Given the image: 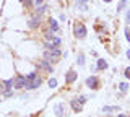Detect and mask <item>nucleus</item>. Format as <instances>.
I'll return each instance as SVG.
<instances>
[{"label":"nucleus","mask_w":130,"mask_h":117,"mask_svg":"<svg viewBox=\"0 0 130 117\" xmlns=\"http://www.w3.org/2000/svg\"><path fill=\"white\" fill-rule=\"evenodd\" d=\"M60 57V51L59 47H51V49H47L46 52H44V60H47V62H57Z\"/></svg>","instance_id":"obj_1"},{"label":"nucleus","mask_w":130,"mask_h":117,"mask_svg":"<svg viewBox=\"0 0 130 117\" xmlns=\"http://www.w3.org/2000/svg\"><path fill=\"white\" fill-rule=\"evenodd\" d=\"M41 85V78L36 73H31L26 76V90H34V88H39Z\"/></svg>","instance_id":"obj_2"},{"label":"nucleus","mask_w":130,"mask_h":117,"mask_svg":"<svg viewBox=\"0 0 130 117\" xmlns=\"http://www.w3.org/2000/svg\"><path fill=\"white\" fill-rule=\"evenodd\" d=\"M75 36L78 39H83L85 36H86V28H85V25H81V23H80V25L75 26Z\"/></svg>","instance_id":"obj_3"},{"label":"nucleus","mask_w":130,"mask_h":117,"mask_svg":"<svg viewBox=\"0 0 130 117\" xmlns=\"http://www.w3.org/2000/svg\"><path fill=\"white\" fill-rule=\"evenodd\" d=\"M13 85L16 88H23V86H26V76H16V78L13 80Z\"/></svg>","instance_id":"obj_4"},{"label":"nucleus","mask_w":130,"mask_h":117,"mask_svg":"<svg viewBox=\"0 0 130 117\" xmlns=\"http://www.w3.org/2000/svg\"><path fill=\"white\" fill-rule=\"evenodd\" d=\"M86 86L91 88V90H96L98 88V78L96 76H89V78L86 80Z\"/></svg>","instance_id":"obj_5"},{"label":"nucleus","mask_w":130,"mask_h":117,"mask_svg":"<svg viewBox=\"0 0 130 117\" xmlns=\"http://www.w3.org/2000/svg\"><path fill=\"white\" fill-rule=\"evenodd\" d=\"M75 80H76V72L70 70V72L67 73V76H65V81H67V83H73Z\"/></svg>","instance_id":"obj_6"},{"label":"nucleus","mask_w":130,"mask_h":117,"mask_svg":"<svg viewBox=\"0 0 130 117\" xmlns=\"http://www.w3.org/2000/svg\"><path fill=\"white\" fill-rule=\"evenodd\" d=\"M72 107H73V111H75V112H80L81 109H83V104H81L80 101L73 99V101H72Z\"/></svg>","instance_id":"obj_7"},{"label":"nucleus","mask_w":130,"mask_h":117,"mask_svg":"<svg viewBox=\"0 0 130 117\" xmlns=\"http://www.w3.org/2000/svg\"><path fill=\"white\" fill-rule=\"evenodd\" d=\"M39 68H44L46 72H52V67L47 63V60H41V62H39Z\"/></svg>","instance_id":"obj_8"},{"label":"nucleus","mask_w":130,"mask_h":117,"mask_svg":"<svg viewBox=\"0 0 130 117\" xmlns=\"http://www.w3.org/2000/svg\"><path fill=\"white\" fill-rule=\"evenodd\" d=\"M55 115L57 117H63V104H57L55 106Z\"/></svg>","instance_id":"obj_9"},{"label":"nucleus","mask_w":130,"mask_h":117,"mask_svg":"<svg viewBox=\"0 0 130 117\" xmlns=\"http://www.w3.org/2000/svg\"><path fill=\"white\" fill-rule=\"evenodd\" d=\"M98 68H99V70H106V68H107V62H106L104 59H99L98 60Z\"/></svg>","instance_id":"obj_10"},{"label":"nucleus","mask_w":130,"mask_h":117,"mask_svg":"<svg viewBox=\"0 0 130 117\" xmlns=\"http://www.w3.org/2000/svg\"><path fill=\"white\" fill-rule=\"evenodd\" d=\"M103 111H106V112H116V111H120V107H117V106H104Z\"/></svg>","instance_id":"obj_11"},{"label":"nucleus","mask_w":130,"mask_h":117,"mask_svg":"<svg viewBox=\"0 0 130 117\" xmlns=\"http://www.w3.org/2000/svg\"><path fill=\"white\" fill-rule=\"evenodd\" d=\"M39 21H41L39 16H32V18H31V21H29V26H31V28H36V26L39 25Z\"/></svg>","instance_id":"obj_12"},{"label":"nucleus","mask_w":130,"mask_h":117,"mask_svg":"<svg viewBox=\"0 0 130 117\" xmlns=\"http://www.w3.org/2000/svg\"><path fill=\"white\" fill-rule=\"evenodd\" d=\"M76 5H78L80 10H86V0H78V2H76Z\"/></svg>","instance_id":"obj_13"},{"label":"nucleus","mask_w":130,"mask_h":117,"mask_svg":"<svg viewBox=\"0 0 130 117\" xmlns=\"http://www.w3.org/2000/svg\"><path fill=\"white\" fill-rule=\"evenodd\" d=\"M47 10V5H38V15L41 13H44V11Z\"/></svg>","instance_id":"obj_14"},{"label":"nucleus","mask_w":130,"mask_h":117,"mask_svg":"<svg viewBox=\"0 0 130 117\" xmlns=\"http://www.w3.org/2000/svg\"><path fill=\"white\" fill-rule=\"evenodd\" d=\"M119 88H120V91H122V93H125V91L128 90V85H127V83H120V85H119Z\"/></svg>","instance_id":"obj_15"},{"label":"nucleus","mask_w":130,"mask_h":117,"mask_svg":"<svg viewBox=\"0 0 130 117\" xmlns=\"http://www.w3.org/2000/svg\"><path fill=\"white\" fill-rule=\"evenodd\" d=\"M51 28H52L54 31L59 29V25H57V21H55V20H51Z\"/></svg>","instance_id":"obj_16"},{"label":"nucleus","mask_w":130,"mask_h":117,"mask_svg":"<svg viewBox=\"0 0 130 117\" xmlns=\"http://www.w3.org/2000/svg\"><path fill=\"white\" fill-rule=\"evenodd\" d=\"M76 62H78V65L81 67V65L85 63V55H83V54H80V55H78V60H76Z\"/></svg>","instance_id":"obj_17"},{"label":"nucleus","mask_w":130,"mask_h":117,"mask_svg":"<svg viewBox=\"0 0 130 117\" xmlns=\"http://www.w3.org/2000/svg\"><path fill=\"white\" fill-rule=\"evenodd\" d=\"M49 86H51V88H55L57 86V80H54V78L49 80Z\"/></svg>","instance_id":"obj_18"},{"label":"nucleus","mask_w":130,"mask_h":117,"mask_svg":"<svg viewBox=\"0 0 130 117\" xmlns=\"http://www.w3.org/2000/svg\"><path fill=\"white\" fill-rule=\"evenodd\" d=\"M125 38H127V41L130 42V29H128V28L125 29Z\"/></svg>","instance_id":"obj_19"},{"label":"nucleus","mask_w":130,"mask_h":117,"mask_svg":"<svg viewBox=\"0 0 130 117\" xmlns=\"http://www.w3.org/2000/svg\"><path fill=\"white\" fill-rule=\"evenodd\" d=\"M46 38L47 39H52V38H54V36H52V31H46Z\"/></svg>","instance_id":"obj_20"},{"label":"nucleus","mask_w":130,"mask_h":117,"mask_svg":"<svg viewBox=\"0 0 130 117\" xmlns=\"http://www.w3.org/2000/svg\"><path fill=\"white\" fill-rule=\"evenodd\" d=\"M78 101H80L81 104H83V103H86V96H80V99H78Z\"/></svg>","instance_id":"obj_21"},{"label":"nucleus","mask_w":130,"mask_h":117,"mask_svg":"<svg viewBox=\"0 0 130 117\" xmlns=\"http://www.w3.org/2000/svg\"><path fill=\"white\" fill-rule=\"evenodd\" d=\"M125 76H127V78H130V68H127V70H125Z\"/></svg>","instance_id":"obj_22"},{"label":"nucleus","mask_w":130,"mask_h":117,"mask_svg":"<svg viewBox=\"0 0 130 117\" xmlns=\"http://www.w3.org/2000/svg\"><path fill=\"white\" fill-rule=\"evenodd\" d=\"M39 2H41V0H32V3H34V5H39Z\"/></svg>","instance_id":"obj_23"},{"label":"nucleus","mask_w":130,"mask_h":117,"mask_svg":"<svg viewBox=\"0 0 130 117\" xmlns=\"http://www.w3.org/2000/svg\"><path fill=\"white\" fill-rule=\"evenodd\" d=\"M3 90H5V86H3V85H0V93H3Z\"/></svg>","instance_id":"obj_24"},{"label":"nucleus","mask_w":130,"mask_h":117,"mask_svg":"<svg viewBox=\"0 0 130 117\" xmlns=\"http://www.w3.org/2000/svg\"><path fill=\"white\" fill-rule=\"evenodd\" d=\"M127 23H130V11L127 13Z\"/></svg>","instance_id":"obj_25"},{"label":"nucleus","mask_w":130,"mask_h":117,"mask_svg":"<svg viewBox=\"0 0 130 117\" xmlns=\"http://www.w3.org/2000/svg\"><path fill=\"white\" fill-rule=\"evenodd\" d=\"M127 57H128V59H130V49H128V51H127Z\"/></svg>","instance_id":"obj_26"},{"label":"nucleus","mask_w":130,"mask_h":117,"mask_svg":"<svg viewBox=\"0 0 130 117\" xmlns=\"http://www.w3.org/2000/svg\"><path fill=\"white\" fill-rule=\"evenodd\" d=\"M104 2H111V0H104Z\"/></svg>","instance_id":"obj_27"}]
</instances>
